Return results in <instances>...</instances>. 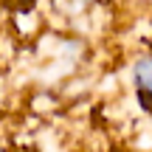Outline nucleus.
Returning a JSON list of instances; mask_svg holds the SVG:
<instances>
[{
	"label": "nucleus",
	"mask_w": 152,
	"mask_h": 152,
	"mask_svg": "<svg viewBox=\"0 0 152 152\" xmlns=\"http://www.w3.org/2000/svg\"><path fill=\"white\" fill-rule=\"evenodd\" d=\"M130 82H132V90H135L138 104H141L147 113H152V48L132 59Z\"/></svg>",
	"instance_id": "nucleus-1"
},
{
	"label": "nucleus",
	"mask_w": 152,
	"mask_h": 152,
	"mask_svg": "<svg viewBox=\"0 0 152 152\" xmlns=\"http://www.w3.org/2000/svg\"><path fill=\"white\" fill-rule=\"evenodd\" d=\"M0 96H3V71H0Z\"/></svg>",
	"instance_id": "nucleus-2"
}]
</instances>
